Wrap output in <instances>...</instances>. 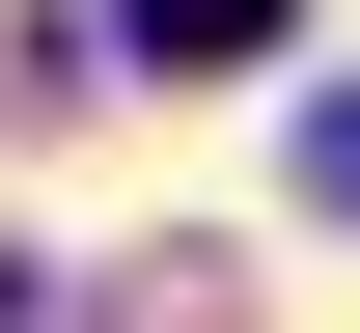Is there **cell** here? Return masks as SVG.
<instances>
[{
  "instance_id": "cell-2",
  "label": "cell",
  "mask_w": 360,
  "mask_h": 333,
  "mask_svg": "<svg viewBox=\"0 0 360 333\" xmlns=\"http://www.w3.org/2000/svg\"><path fill=\"white\" fill-rule=\"evenodd\" d=\"M305 222H360V84H305Z\"/></svg>"
},
{
  "instance_id": "cell-1",
  "label": "cell",
  "mask_w": 360,
  "mask_h": 333,
  "mask_svg": "<svg viewBox=\"0 0 360 333\" xmlns=\"http://www.w3.org/2000/svg\"><path fill=\"white\" fill-rule=\"evenodd\" d=\"M139 56L167 84H250V56H305V0H139Z\"/></svg>"
}]
</instances>
